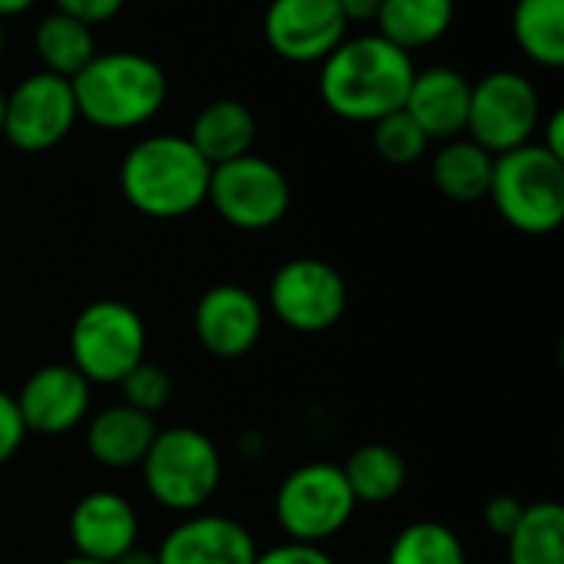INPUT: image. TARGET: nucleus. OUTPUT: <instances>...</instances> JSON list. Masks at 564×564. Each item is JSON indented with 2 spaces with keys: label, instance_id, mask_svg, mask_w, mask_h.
I'll use <instances>...</instances> for the list:
<instances>
[{
  "label": "nucleus",
  "instance_id": "1",
  "mask_svg": "<svg viewBox=\"0 0 564 564\" xmlns=\"http://www.w3.org/2000/svg\"><path fill=\"white\" fill-rule=\"evenodd\" d=\"M413 56L380 33L347 36L317 76L321 102L347 122L373 126L377 119L403 109L413 83Z\"/></svg>",
  "mask_w": 564,
  "mask_h": 564
},
{
  "label": "nucleus",
  "instance_id": "2",
  "mask_svg": "<svg viewBox=\"0 0 564 564\" xmlns=\"http://www.w3.org/2000/svg\"><path fill=\"white\" fill-rule=\"evenodd\" d=\"M212 165L188 135H145L119 162V192L145 218L175 221L208 202Z\"/></svg>",
  "mask_w": 564,
  "mask_h": 564
},
{
  "label": "nucleus",
  "instance_id": "3",
  "mask_svg": "<svg viewBox=\"0 0 564 564\" xmlns=\"http://www.w3.org/2000/svg\"><path fill=\"white\" fill-rule=\"evenodd\" d=\"M69 86L79 119L102 132H129L149 126L169 99L165 69L152 56L132 50L96 53L69 79Z\"/></svg>",
  "mask_w": 564,
  "mask_h": 564
},
{
  "label": "nucleus",
  "instance_id": "4",
  "mask_svg": "<svg viewBox=\"0 0 564 564\" xmlns=\"http://www.w3.org/2000/svg\"><path fill=\"white\" fill-rule=\"evenodd\" d=\"M139 469L149 499L178 516L202 512L215 499L225 476L215 440L195 426L159 430Z\"/></svg>",
  "mask_w": 564,
  "mask_h": 564
},
{
  "label": "nucleus",
  "instance_id": "5",
  "mask_svg": "<svg viewBox=\"0 0 564 564\" xmlns=\"http://www.w3.org/2000/svg\"><path fill=\"white\" fill-rule=\"evenodd\" d=\"M499 218L532 238L558 231L564 221V159L539 142L496 155L489 195Z\"/></svg>",
  "mask_w": 564,
  "mask_h": 564
},
{
  "label": "nucleus",
  "instance_id": "6",
  "mask_svg": "<svg viewBox=\"0 0 564 564\" xmlns=\"http://www.w3.org/2000/svg\"><path fill=\"white\" fill-rule=\"evenodd\" d=\"M145 321L126 301H93L69 327V364L89 387H119V380L145 360Z\"/></svg>",
  "mask_w": 564,
  "mask_h": 564
},
{
  "label": "nucleus",
  "instance_id": "7",
  "mask_svg": "<svg viewBox=\"0 0 564 564\" xmlns=\"http://www.w3.org/2000/svg\"><path fill=\"white\" fill-rule=\"evenodd\" d=\"M357 512V499L334 463H304L291 469L274 492V519L288 542L327 545Z\"/></svg>",
  "mask_w": 564,
  "mask_h": 564
},
{
  "label": "nucleus",
  "instance_id": "8",
  "mask_svg": "<svg viewBox=\"0 0 564 564\" xmlns=\"http://www.w3.org/2000/svg\"><path fill=\"white\" fill-rule=\"evenodd\" d=\"M205 205L238 231H268L284 221L291 208V185L274 162L248 152L212 169Z\"/></svg>",
  "mask_w": 564,
  "mask_h": 564
},
{
  "label": "nucleus",
  "instance_id": "9",
  "mask_svg": "<svg viewBox=\"0 0 564 564\" xmlns=\"http://www.w3.org/2000/svg\"><path fill=\"white\" fill-rule=\"evenodd\" d=\"M542 126V96L535 83L516 69H496L473 83L466 132L489 155L529 145Z\"/></svg>",
  "mask_w": 564,
  "mask_h": 564
},
{
  "label": "nucleus",
  "instance_id": "10",
  "mask_svg": "<svg viewBox=\"0 0 564 564\" xmlns=\"http://www.w3.org/2000/svg\"><path fill=\"white\" fill-rule=\"evenodd\" d=\"M344 274L321 258L284 261L268 284L271 314L294 334H327L347 314Z\"/></svg>",
  "mask_w": 564,
  "mask_h": 564
},
{
  "label": "nucleus",
  "instance_id": "11",
  "mask_svg": "<svg viewBox=\"0 0 564 564\" xmlns=\"http://www.w3.org/2000/svg\"><path fill=\"white\" fill-rule=\"evenodd\" d=\"M76 99L73 86L63 76L46 69L20 79L3 106V139L20 152H46L56 149L76 126Z\"/></svg>",
  "mask_w": 564,
  "mask_h": 564
},
{
  "label": "nucleus",
  "instance_id": "12",
  "mask_svg": "<svg viewBox=\"0 0 564 564\" xmlns=\"http://www.w3.org/2000/svg\"><path fill=\"white\" fill-rule=\"evenodd\" d=\"M347 20L337 0H271L264 10V40L288 63H324L344 40Z\"/></svg>",
  "mask_w": 564,
  "mask_h": 564
},
{
  "label": "nucleus",
  "instance_id": "13",
  "mask_svg": "<svg viewBox=\"0 0 564 564\" xmlns=\"http://www.w3.org/2000/svg\"><path fill=\"white\" fill-rule=\"evenodd\" d=\"M17 400V413L23 420L26 436H66L89 420L93 387L73 364H46L33 370Z\"/></svg>",
  "mask_w": 564,
  "mask_h": 564
},
{
  "label": "nucleus",
  "instance_id": "14",
  "mask_svg": "<svg viewBox=\"0 0 564 564\" xmlns=\"http://www.w3.org/2000/svg\"><path fill=\"white\" fill-rule=\"evenodd\" d=\"M192 324L208 357L241 360L264 334V304L241 284H215L198 297Z\"/></svg>",
  "mask_w": 564,
  "mask_h": 564
},
{
  "label": "nucleus",
  "instance_id": "15",
  "mask_svg": "<svg viewBox=\"0 0 564 564\" xmlns=\"http://www.w3.org/2000/svg\"><path fill=\"white\" fill-rule=\"evenodd\" d=\"M258 542L231 516L192 512L165 532L155 549L159 564H254Z\"/></svg>",
  "mask_w": 564,
  "mask_h": 564
},
{
  "label": "nucleus",
  "instance_id": "16",
  "mask_svg": "<svg viewBox=\"0 0 564 564\" xmlns=\"http://www.w3.org/2000/svg\"><path fill=\"white\" fill-rule=\"evenodd\" d=\"M69 542L79 558L112 564L129 549L139 545V512L135 506L112 489L86 492L69 512Z\"/></svg>",
  "mask_w": 564,
  "mask_h": 564
},
{
  "label": "nucleus",
  "instance_id": "17",
  "mask_svg": "<svg viewBox=\"0 0 564 564\" xmlns=\"http://www.w3.org/2000/svg\"><path fill=\"white\" fill-rule=\"evenodd\" d=\"M473 83L453 66L416 69L403 109L430 135V142H449L466 132Z\"/></svg>",
  "mask_w": 564,
  "mask_h": 564
},
{
  "label": "nucleus",
  "instance_id": "18",
  "mask_svg": "<svg viewBox=\"0 0 564 564\" xmlns=\"http://www.w3.org/2000/svg\"><path fill=\"white\" fill-rule=\"evenodd\" d=\"M86 453L96 466L112 469V473H126V469H139V463L145 459L159 423L149 413L132 410L129 403H112L96 410L86 423Z\"/></svg>",
  "mask_w": 564,
  "mask_h": 564
},
{
  "label": "nucleus",
  "instance_id": "19",
  "mask_svg": "<svg viewBox=\"0 0 564 564\" xmlns=\"http://www.w3.org/2000/svg\"><path fill=\"white\" fill-rule=\"evenodd\" d=\"M258 135V122L254 112L241 102V99H215L208 102L192 129H188V142L202 152V159L215 169L221 162L241 159L251 152Z\"/></svg>",
  "mask_w": 564,
  "mask_h": 564
},
{
  "label": "nucleus",
  "instance_id": "20",
  "mask_svg": "<svg viewBox=\"0 0 564 564\" xmlns=\"http://www.w3.org/2000/svg\"><path fill=\"white\" fill-rule=\"evenodd\" d=\"M456 20V0H380L377 33L413 53L440 43Z\"/></svg>",
  "mask_w": 564,
  "mask_h": 564
},
{
  "label": "nucleus",
  "instance_id": "21",
  "mask_svg": "<svg viewBox=\"0 0 564 564\" xmlns=\"http://www.w3.org/2000/svg\"><path fill=\"white\" fill-rule=\"evenodd\" d=\"M492 165H496V155H489L469 135L466 139L456 135L440 145L430 172H433V185L440 188V195H446L449 202H459V205H473L489 195Z\"/></svg>",
  "mask_w": 564,
  "mask_h": 564
},
{
  "label": "nucleus",
  "instance_id": "22",
  "mask_svg": "<svg viewBox=\"0 0 564 564\" xmlns=\"http://www.w3.org/2000/svg\"><path fill=\"white\" fill-rule=\"evenodd\" d=\"M357 506H383L393 502L410 479L406 459L400 449L387 446V443H367L360 449H354L344 466H340Z\"/></svg>",
  "mask_w": 564,
  "mask_h": 564
},
{
  "label": "nucleus",
  "instance_id": "23",
  "mask_svg": "<svg viewBox=\"0 0 564 564\" xmlns=\"http://www.w3.org/2000/svg\"><path fill=\"white\" fill-rule=\"evenodd\" d=\"M33 50L46 73L73 79L96 56V36H93V26L53 10L36 23Z\"/></svg>",
  "mask_w": 564,
  "mask_h": 564
},
{
  "label": "nucleus",
  "instance_id": "24",
  "mask_svg": "<svg viewBox=\"0 0 564 564\" xmlns=\"http://www.w3.org/2000/svg\"><path fill=\"white\" fill-rule=\"evenodd\" d=\"M519 50L545 69L564 66V0H519L512 10Z\"/></svg>",
  "mask_w": 564,
  "mask_h": 564
},
{
  "label": "nucleus",
  "instance_id": "25",
  "mask_svg": "<svg viewBox=\"0 0 564 564\" xmlns=\"http://www.w3.org/2000/svg\"><path fill=\"white\" fill-rule=\"evenodd\" d=\"M509 564H564V506L555 499L532 502L506 539Z\"/></svg>",
  "mask_w": 564,
  "mask_h": 564
},
{
  "label": "nucleus",
  "instance_id": "26",
  "mask_svg": "<svg viewBox=\"0 0 564 564\" xmlns=\"http://www.w3.org/2000/svg\"><path fill=\"white\" fill-rule=\"evenodd\" d=\"M387 564H469L463 539L443 522H410L390 542Z\"/></svg>",
  "mask_w": 564,
  "mask_h": 564
},
{
  "label": "nucleus",
  "instance_id": "27",
  "mask_svg": "<svg viewBox=\"0 0 564 564\" xmlns=\"http://www.w3.org/2000/svg\"><path fill=\"white\" fill-rule=\"evenodd\" d=\"M373 149L390 165H416L430 152V135L406 109H397L373 122Z\"/></svg>",
  "mask_w": 564,
  "mask_h": 564
},
{
  "label": "nucleus",
  "instance_id": "28",
  "mask_svg": "<svg viewBox=\"0 0 564 564\" xmlns=\"http://www.w3.org/2000/svg\"><path fill=\"white\" fill-rule=\"evenodd\" d=\"M119 390H122V403H129V406L139 410V413L159 416V413L172 403L175 383H172V377H169L165 367H159V364H152V360H142V364H135V367L119 380Z\"/></svg>",
  "mask_w": 564,
  "mask_h": 564
},
{
  "label": "nucleus",
  "instance_id": "29",
  "mask_svg": "<svg viewBox=\"0 0 564 564\" xmlns=\"http://www.w3.org/2000/svg\"><path fill=\"white\" fill-rule=\"evenodd\" d=\"M525 502L516 496H492L482 506V525L496 535V539H509L516 532V525L522 522Z\"/></svg>",
  "mask_w": 564,
  "mask_h": 564
},
{
  "label": "nucleus",
  "instance_id": "30",
  "mask_svg": "<svg viewBox=\"0 0 564 564\" xmlns=\"http://www.w3.org/2000/svg\"><path fill=\"white\" fill-rule=\"evenodd\" d=\"M23 440H26V430L17 413V400L0 387V469L20 453Z\"/></svg>",
  "mask_w": 564,
  "mask_h": 564
},
{
  "label": "nucleus",
  "instance_id": "31",
  "mask_svg": "<svg viewBox=\"0 0 564 564\" xmlns=\"http://www.w3.org/2000/svg\"><path fill=\"white\" fill-rule=\"evenodd\" d=\"M254 564H337L324 545H304V542H281L268 552H258Z\"/></svg>",
  "mask_w": 564,
  "mask_h": 564
},
{
  "label": "nucleus",
  "instance_id": "32",
  "mask_svg": "<svg viewBox=\"0 0 564 564\" xmlns=\"http://www.w3.org/2000/svg\"><path fill=\"white\" fill-rule=\"evenodd\" d=\"M56 13H66L86 26H99V23H109L112 17L122 13L126 0H53Z\"/></svg>",
  "mask_w": 564,
  "mask_h": 564
},
{
  "label": "nucleus",
  "instance_id": "33",
  "mask_svg": "<svg viewBox=\"0 0 564 564\" xmlns=\"http://www.w3.org/2000/svg\"><path fill=\"white\" fill-rule=\"evenodd\" d=\"M542 139H539V145L542 149H549L552 155H558V159H564V112L562 109H555L542 126Z\"/></svg>",
  "mask_w": 564,
  "mask_h": 564
},
{
  "label": "nucleus",
  "instance_id": "34",
  "mask_svg": "<svg viewBox=\"0 0 564 564\" xmlns=\"http://www.w3.org/2000/svg\"><path fill=\"white\" fill-rule=\"evenodd\" d=\"M337 3L347 23H373L380 10V0H337Z\"/></svg>",
  "mask_w": 564,
  "mask_h": 564
},
{
  "label": "nucleus",
  "instance_id": "35",
  "mask_svg": "<svg viewBox=\"0 0 564 564\" xmlns=\"http://www.w3.org/2000/svg\"><path fill=\"white\" fill-rule=\"evenodd\" d=\"M112 564H159V558H155V552H149V549H142V545H135V549H129L122 558H116Z\"/></svg>",
  "mask_w": 564,
  "mask_h": 564
},
{
  "label": "nucleus",
  "instance_id": "36",
  "mask_svg": "<svg viewBox=\"0 0 564 564\" xmlns=\"http://www.w3.org/2000/svg\"><path fill=\"white\" fill-rule=\"evenodd\" d=\"M33 3H36V0H0V20H7V17H20V13H26Z\"/></svg>",
  "mask_w": 564,
  "mask_h": 564
},
{
  "label": "nucleus",
  "instance_id": "37",
  "mask_svg": "<svg viewBox=\"0 0 564 564\" xmlns=\"http://www.w3.org/2000/svg\"><path fill=\"white\" fill-rule=\"evenodd\" d=\"M3 106H7V93H0V135H3Z\"/></svg>",
  "mask_w": 564,
  "mask_h": 564
},
{
  "label": "nucleus",
  "instance_id": "38",
  "mask_svg": "<svg viewBox=\"0 0 564 564\" xmlns=\"http://www.w3.org/2000/svg\"><path fill=\"white\" fill-rule=\"evenodd\" d=\"M59 564H99V562H89V558H79V555H73V558H66V562Z\"/></svg>",
  "mask_w": 564,
  "mask_h": 564
},
{
  "label": "nucleus",
  "instance_id": "39",
  "mask_svg": "<svg viewBox=\"0 0 564 564\" xmlns=\"http://www.w3.org/2000/svg\"><path fill=\"white\" fill-rule=\"evenodd\" d=\"M0 53H3V20H0Z\"/></svg>",
  "mask_w": 564,
  "mask_h": 564
}]
</instances>
